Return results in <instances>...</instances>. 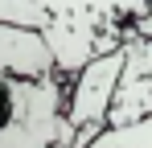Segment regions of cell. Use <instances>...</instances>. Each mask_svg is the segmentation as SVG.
Listing matches in <instances>:
<instances>
[{
    "label": "cell",
    "mask_w": 152,
    "mask_h": 148,
    "mask_svg": "<svg viewBox=\"0 0 152 148\" xmlns=\"http://www.w3.org/2000/svg\"><path fill=\"white\" fill-rule=\"evenodd\" d=\"M86 148H152V111L124 127H103Z\"/></svg>",
    "instance_id": "obj_6"
},
{
    "label": "cell",
    "mask_w": 152,
    "mask_h": 148,
    "mask_svg": "<svg viewBox=\"0 0 152 148\" xmlns=\"http://www.w3.org/2000/svg\"><path fill=\"white\" fill-rule=\"evenodd\" d=\"M0 25H21V29H37L45 25V8L37 0H0Z\"/></svg>",
    "instance_id": "obj_7"
},
{
    "label": "cell",
    "mask_w": 152,
    "mask_h": 148,
    "mask_svg": "<svg viewBox=\"0 0 152 148\" xmlns=\"http://www.w3.org/2000/svg\"><path fill=\"white\" fill-rule=\"evenodd\" d=\"M132 33H136V37H148V41H152V0L140 8V12H136V21H132Z\"/></svg>",
    "instance_id": "obj_8"
},
{
    "label": "cell",
    "mask_w": 152,
    "mask_h": 148,
    "mask_svg": "<svg viewBox=\"0 0 152 148\" xmlns=\"http://www.w3.org/2000/svg\"><path fill=\"white\" fill-rule=\"evenodd\" d=\"M0 74H12V78H50V74H58L37 29L0 25Z\"/></svg>",
    "instance_id": "obj_5"
},
{
    "label": "cell",
    "mask_w": 152,
    "mask_h": 148,
    "mask_svg": "<svg viewBox=\"0 0 152 148\" xmlns=\"http://www.w3.org/2000/svg\"><path fill=\"white\" fill-rule=\"evenodd\" d=\"M62 99H66V78H12L0 74V136H12L29 123H41L62 115Z\"/></svg>",
    "instance_id": "obj_3"
},
{
    "label": "cell",
    "mask_w": 152,
    "mask_h": 148,
    "mask_svg": "<svg viewBox=\"0 0 152 148\" xmlns=\"http://www.w3.org/2000/svg\"><path fill=\"white\" fill-rule=\"evenodd\" d=\"M45 8L41 41L53 58V70L70 78L91 58L111 53L132 37V21L148 0H37Z\"/></svg>",
    "instance_id": "obj_1"
},
{
    "label": "cell",
    "mask_w": 152,
    "mask_h": 148,
    "mask_svg": "<svg viewBox=\"0 0 152 148\" xmlns=\"http://www.w3.org/2000/svg\"><path fill=\"white\" fill-rule=\"evenodd\" d=\"M119 66H124V49H111L91 58L82 70L66 78V99H62V115L74 127V148H86L103 127H107V107L119 82Z\"/></svg>",
    "instance_id": "obj_2"
},
{
    "label": "cell",
    "mask_w": 152,
    "mask_h": 148,
    "mask_svg": "<svg viewBox=\"0 0 152 148\" xmlns=\"http://www.w3.org/2000/svg\"><path fill=\"white\" fill-rule=\"evenodd\" d=\"M124 66H119V82L107 107V127H124L136 123L152 111V41L148 37H124Z\"/></svg>",
    "instance_id": "obj_4"
}]
</instances>
